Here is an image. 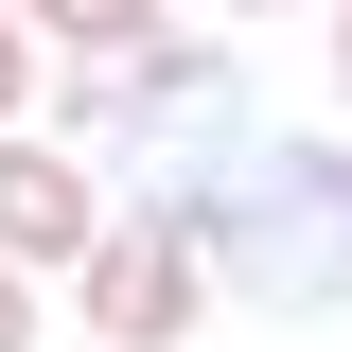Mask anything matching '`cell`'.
Wrapping results in <instances>:
<instances>
[{"instance_id": "52a82bcc", "label": "cell", "mask_w": 352, "mask_h": 352, "mask_svg": "<svg viewBox=\"0 0 352 352\" xmlns=\"http://www.w3.org/2000/svg\"><path fill=\"white\" fill-rule=\"evenodd\" d=\"M335 106H352V18H335Z\"/></svg>"}, {"instance_id": "6da1fadb", "label": "cell", "mask_w": 352, "mask_h": 352, "mask_svg": "<svg viewBox=\"0 0 352 352\" xmlns=\"http://www.w3.org/2000/svg\"><path fill=\"white\" fill-rule=\"evenodd\" d=\"M141 212L212 264V300H264V317H335L352 300V141H282L264 124L229 176L141 194Z\"/></svg>"}, {"instance_id": "ba28073f", "label": "cell", "mask_w": 352, "mask_h": 352, "mask_svg": "<svg viewBox=\"0 0 352 352\" xmlns=\"http://www.w3.org/2000/svg\"><path fill=\"white\" fill-rule=\"evenodd\" d=\"M0 18H18V36H36V0H0Z\"/></svg>"}, {"instance_id": "3957f363", "label": "cell", "mask_w": 352, "mask_h": 352, "mask_svg": "<svg viewBox=\"0 0 352 352\" xmlns=\"http://www.w3.org/2000/svg\"><path fill=\"white\" fill-rule=\"evenodd\" d=\"M106 229H124V212H106V176H88L53 124H18V141H0V264H18V282H71Z\"/></svg>"}, {"instance_id": "7a4b0ae2", "label": "cell", "mask_w": 352, "mask_h": 352, "mask_svg": "<svg viewBox=\"0 0 352 352\" xmlns=\"http://www.w3.org/2000/svg\"><path fill=\"white\" fill-rule=\"evenodd\" d=\"M71 300H88V335H106V352H176V335H194V317H212V264L176 247L159 212H124V229H106V247L71 264Z\"/></svg>"}, {"instance_id": "277c9868", "label": "cell", "mask_w": 352, "mask_h": 352, "mask_svg": "<svg viewBox=\"0 0 352 352\" xmlns=\"http://www.w3.org/2000/svg\"><path fill=\"white\" fill-rule=\"evenodd\" d=\"M36 36L71 53V71H141V53H159V0H36Z\"/></svg>"}, {"instance_id": "5b68a950", "label": "cell", "mask_w": 352, "mask_h": 352, "mask_svg": "<svg viewBox=\"0 0 352 352\" xmlns=\"http://www.w3.org/2000/svg\"><path fill=\"white\" fill-rule=\"evenodd\" d=\"M36 124V36H18V18H0V141Z\"/></svg>"}, {"instance_id": "8992f818", "label": "cell", "mask_w": 352, "mask_h": 352, "mask_svg": "<svg viewBox=\"0 0 352 352\" xmlns=\"http://www.w3.org/2000/svg\"><path fill=\"white\" fill-rule=\"evenodd\" d=\"M0 352H36V282H18V264H0Z\"/></svg>"}, {"instance_id": "9c48e42d", "label": "cell", "mask_w": 352, "mask_h": 352, "mask_svg": "<svg viewBox=\"0 0 352 352\" xmlns=\"http://www.w3.org/2000/svg\"><path fill=\"white\" fill-rule=\"evenodd\" d=\"M229 18H282V0H229Z\"/></svg>"}]
</instances>
